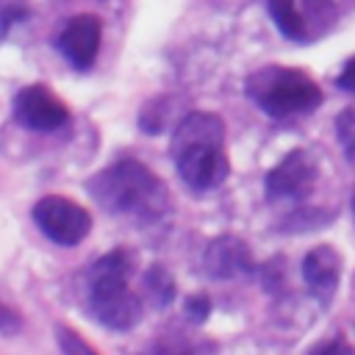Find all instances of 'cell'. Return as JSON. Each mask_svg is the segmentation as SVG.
Wrapping results in <instances>:
<instances>
[{"mask_svg": "<svg viewBox=\"0 0 355 355\" xmlns=\"http://www.w3.org/2000/svg\"><path fill=\"white\" fill-rule=\"evenodd\" d=\"M172 158L183 183L208 191L225 183L230 161L225 153V122L211 111H191L172 133Z\"/></svg>", "mask_w": 355, "mask_h": 355, "instance_id": "cell-1", "label": "cell"}, {"mask_svg": "<svg viewBox=\"0 0 355 355\" xmlns=\"http://www.w3.org/2000/svg\"><path fill=\"white\" fill-rule=\"evenodd\" d=\"M89 194L111 214L133 222H158L169 208L164 180L141 161H116L86 183Z\"/></svg>", "mask_w": 355, "mask_h": 355, "instance_id": "cell-2", "label": "cell"}, {"mask_svg": "<svg viewBox=\"0 0 355 355\" xmlns=\"http://www.w3.org/2000/svg\"><path fill=\"white\" fill-rule=\"evenodd\" d=\"M247 97L272 119H291L322 105L319 83L302 69L266 64L247 78Z\"/></svg>", "mask_w": 355, "mask_h": 355, "instance_id": "cell-3", "label": "cell"}, {"mask_svg": "<svg viewBox=\"0 0 355 355\" xmlns=\"http://www.w3.org/2000/svg\"><path fill=\"white\" fill-rule=\"evenodd\" d=\"M130 258L122 250L103 255L89 269V308L111 330H130L141 319V302L128 288Z\"/></svg>", "mask_w": 355, "mask_h": 355, "instance_id": "cell-4", "label": "cell"}, {"mask_svg": "<svg viewBox=\"0 0 355 355\" xmlns=\"http://www.w3.org/2000/svg\"><path fill=\"white\" fill-rule=\"evenodd\" d=\"M33 222L36 227L61 247L80 244L92 230V216L83 205H78L69 197L47 194L33 205Z\"/></svg>", "mask_w": 355, "mask_h": 355, "instance_id": "cell-5", "label": "cell"}, {"mask_svg": "<svg viewBox=\"0 0 355 355\" xmlns=\"http://www.w3.org/2000/svg\"><path fill=\"white\" fill-rule=\"evenodd\" d=\"M319 178V166L308 150H291L266 172V197L269 200H305Z\"/></svg>", "mask_w": 355, "mask_h": 355, "instance_id": "cell-6", "label": "cell"}, {"mask_svg": "<svg viewBox=\"0 0 355 355\" xmlns=\"http://www.w3.org/2000/svg\"><path fill=\"white\" fill-rule=\"evenodd\" d=\"M14 119L28 130H58L69 122L67 105L42 83L25 86L14 94Z\"/></svg>", "mask_w": 355, "mask_h": 355, "instance_id": "cell-7", "label": "cell"}, {"mask_svg": "<svg viewBox=\"0 0 355 355\" xmlns=\"http://www.w3.org/2000/svg\"><path fill=\"white\" fill-rule=\"evenodd\" d=\"M100 39H103V22L100 17L94 14H78L72 17L58 39H55V47L58 53L75 67V69H89L97 58V50H100Z\"/></svg>", "mask_w": 355, "mask_h": 355, "instance_id": "cell-8", "label": "cell"}, {"mask_svg": "<svg viewBox=\"0 0 355 355\" xmlns=\"http://www.w3.org/2000/svg\"><path fill=\"white\" fill-rule=\"evenodd\" d=\"M302 280L319 305H330L341 280V255L330 244H319L302 258Z\"/></svg>", "mask_w": 355, "mask_h": 355, "instance_id": "cell-9", "label": "cell"}, {"mask_svg": "<svg viewBox=\"0 0 355 355\" xmlns=\"http://www.w3.org/2000/svg\"><path fill=\"white\" fill-rule=\"evenodd\" d=\"M205 272L216 280H230L255 272V261L250 255V247L236 236H219L208 244L202 255Z\"/></svg>", "mask_w": 355, "mask_h": 355, "instance_id": "cell-10", "label": "cell"}, {"mask_svg": "<svg viewBox=\"0 0 355 355\" xmlns=\"http://www.w3.org/2000/svg\"><path fill=\"white\" fill-rule=\"evenodd\" d=\"M300 14L308 31V44L330 33L338 19V8L333 0H300Z\"/></svg>", "mask_w": 355, "mask_h": 355, "instance_id": "cell-11", "label": "cell"}, {"mask_svg": "<svg viewBox=\"0 0 355 355\" xmlns=\"http://www.w3.org/2000/svg\"><path fill=\"white\" fill-rule=\"evenodd\" d=\"M266 8H269V17H272L275 28L286 39L308 44V31H305V22H302L297 0H266Z\"/></svg>", "mask_w": 355, "mask_h": 355, "instance_id": "cell-12", "label": "cell"}, {"mask_svg": "<svg viewBox=\"0 0 355 355\" xmlns=\"http://www.w3.org/2000/svg\"><path fill=\"white\" fill-rule=\"evenodd\" d=\"M144 288H147V297L153 305L164 308L175 300V283L169 277V272L164 266H153L147 275H144Z\"/></svg>", "mask_w": 355, "mask_h": 355, "instance_id": "cell-13", "label": "cell"}, {"mask_svg": "<svg viewBox=\"0 0 355 355\" xmlns=\"http://www.w3.org/2000/svg\"><path fill=\"white\" fill-rule=\"evenodd\" d=\"M336 136L347 155V161L355 164V108H344L336 116Z\"/></svg>", "mask_w": 355, "mask_h": 355, "instance_id": "cell-14", "label": "cell"}, {"mask_svg": "<svg viewBox=\"0 0 355 355\" xmlns=\"http://www.w3.org/2000/svg\"><path fill=\"white\" fill-rule=\"evenodd\" d=\"M55 338H58V347H61L64 355H97L75 330H69V327H64V324L55 327Z\"/></svg>", "mask_w": 355, "mask_h": 355, "instance_id": "cell-15", "label": "cell"}, {"mask_svg": "<svg viewBox=\"0 0 355 355\" xmlns=\"http://www.w3.org/2000/svg\"><path fill=\"white\" fill-rule=\"evenodd\" d=\"M308 355H355L352 344L344 338V336H333L327 341H319L308 349Z\"/></svg>", "mask_w": 355, "mask_h": 355, "instance_id": "cell-16", "label": "cell"}, {"mask_svg": "<svg viewBox=\"0 0 355 355\" xmlns=\"http://www.w3.org/2000/svg\"><path fill=\"white\" fill-rule=\"evenodd\" d=\"M186 316L191 319V322H205L208 319V311H211V300L205 297V294H194V297H189L186 300Z\"/></svg>", "mask_w": 355, "mask_h": 355, "instance_id": "cell-17", "label": "cell"}, {"mask_svg": "<svg viewBox=\"0 0 355 355\" xmlns=\"http://www.w3.org/2000/svg\"><path fill=\"white\" fill-rule=\"evenodd\" d=\"M144 355H191L189 347L183 341H175V338H161L155 341Z\"/></svg>", "mask_w": 355, "mask_h": 355, "instance_id": "cell-18", "label": "cell"}, {"mask_svg": "<svg viewBox=\"0 0 355 355\" xmlns=\"http://www.w3.org/2000/svg\"><path fill=\"white\" fill-rule=\"evenodd\" d=\"M336 86L341 89V92H349V94H355V55L341 67V72L336 75Z\"/></svg>", "mask_w": 355, "mask_h": 355, "instance_id": "cell-19", "label": "cell"}, {"mask_svg": "<svg viewBox=\"0 0 355 355\" xmlns=\"http://www.w3.org/2000/svg\"><path fill=\"white\" fill-rule=\"evenodd\" d=\"M17 330H19V316H17L14 311H8L6 305H0V333L11 336V333H17Z\"/></svg>", "mask_w": 355, "mask_h": 355, "instance_id": "cell-20", "label": "cell"}, {"mask_svg": "<svg viewBox=\"0 0 355 355\" xmlns=\"http://www.w3.org/2000/svg\"><path fill=\"white\" fill-rule=\"evenodd\" d=\"M352 211H355V194H352Z\"/></svg>", "mask_w": 355, "mask_h": 355, "instance_id": "cell-21", "label": "cell"}]
</instances>
